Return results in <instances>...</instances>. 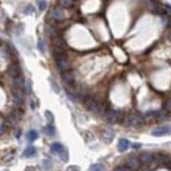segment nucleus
Returning a JSON list of instances; mask_svg holds the SVG:
<instances>
[{
    "label": "nucleus",
    "instance_id": "nucleus-1",
    "mask_svg": "<svg viewBox=\"0 0 171 171\" xmlns=\"http://www.w3.org/2000/svg\"><path fill=\"white\" fill-rule=\"evenodd\" d=\"M121 123H124L125 126H136V128H140V126L144 125V117L138 115V113H130L123 119Z\"/></svg>",
    "mask_w": 171,
    "mask_h": 171
},
{
    "label": "nucleus",
    "instance_id": "nucleus-2",
    "mask_svg": "<svg viewBox=\"0 0 171 171\" xmlns=\"http://www.w3.org/2000/svg\"><path fill=\"white\" fill-rule=\"evenodd\" d=\"M105 117V120L108 121L109 124H116V123H120L123 121L124 119V115L121 111H117V109H107L105 113L103 115Z\"/></svg>",
    "mask_w": 171,
    "mask_h": 171
},
{
    "label": "nucleus",
    "instance_id": "nucleus-3",
    "mask_svg": "<svg viewBox=\"0 0 171 171\" xmlns=\"http://www.w3.org/2000/svg\"><path fill=\"white\" fill-rule=\"evenodd\" d=\"M153 161L158 166H165L166 165L167 167H170V157L167 154H162V153L155 154V155H153Z\"/></svg>",
    "mask_w": 171,
    "mask_h": 171
},
{
    "label": "nucleus",
    "instance_id": "nucleus-4",
    "mask_svg": "<svg viewBox=\"0 0 171 171\" xmlns=\"http://www.w3.org/2000/svg\"><path fill=\"white\" fill-rule=\"evenodd\" d=\"M51 18L57 22H61L65 20V12H63V8L62 7H54L51 9Z\"/></svg>",
    "mask_w": 171,
    "mask_h": 171
},
{
    "label": "nucleus",
    "instance_id": "nucleus-5",
    "mask_svg": "<svg viewBox=\"0 0 171 171\" xmlns=\"http://www.w3.org/2000/svg\"><path fill=\"white\" fill-rule=\"evenodd\" d=\"M62 79H63V82L66 83V86L74 87V83H75V74H74V71L67 70L65 72H62Z\"/></svg>",
    "mask_w": 171,
    "mask_h": 171
},
{
    "label": "nucleus",
    "instance_id": "nucleus-6",
    "mask_svg": "<svg viewBox=\"0 0 171 171\" xmlns=\"http://www.w3.org/2000/svg\"><path fill=\"white\" fill-rule=\"evenodd\" d=\"M12 96H13V100H14V103H16V104H18V105H22V104H24V99H25V95H24V91H22V90L13 87V90H12Z\"/></svg>",
    "mask_w": 171,
    "mask_h": 171
},
{
    "label": "nucleus",
    "instance_id": "nucleus-7",
    "mask_svg": "<svg viewBox=\"0 0 171 171\" xmlns=\"http://www.w3.org/2000/svg\"><path fill=\"white\" fill-rule=\"evenodd\" d=\"M126 166H128L130 170L137 171V170L141 169V161L137 157H134V155H130V157L126 159Z\"/></svg>",
    "mask_w": 171,
    "mask_h": 171
},
{
    "label": "nucleus",
    "instance_id": "nucleus-8",
    "mask_svg": "<svg viewBox=\"0 0 171 171\" xmlns=\"http://www.w3.org/2000/svg\"><path fill=\"white\" fill-rule=\"evenodd\" d=\"M170 125H162V126H158V128L153 129L151 134L155 136V137H162V136H167L170 134Z\"/></svg>",
    "mask_w": 171,
    "mask_h": 171
},
{
    "label": "nucleus",
    "instance_id": "nucleus-9",
    "mask_svg": "<svg viewBox=\"0 0 171 171\" xmlns=\"http://www.w3.org/2000/svg\"><path fill=\"white\" fill-rule=\"evenodd\" d=\"M100 137L105 144H109V142H112V140H113V137H115V132L111 129H103L100 133Z\"/></svg>",
    "mask_w": 171,
    "mask_h": 171
},
{
    "label": "nucleus",
    "instance_id": "nucleus-10",
    "mask_svg": "<svg viewBox=\"0 0 171 171\" xmlns=\"http://www.w3.org/2000/svg\"><path fill=\"white\" fill-rule=\"evenodd\" d=\"M7 72H8V75H11L12 78H16L18 75H21V67L18 66L17 63H12V65L8 66Z\"/></svg>",
    "mask_w": 171,
    "mask_h": 171
},
{
    "label": "nucleus",
    "instance_id": "nucleus-11",
    "mask_svg": "<svg viewBox=\"0 0 171 171\" xmlns=\"http://www.w3.org/2000/svg\"><path fill=\"white\" fill-rule=\"evenodd\" d=\"M55 62H57L58 70H59L61 72H65V71H67V70H70V62H68L67 57L61 58V59H58V61H55Z\"/></svg>",
    "mask_w": 171,
    "mask_h": 171
},
{
    "label": "nucleus",
    "instance_id": "nucleus-12",
    "mask_svg": "<svg viewBox=\"0 0 171 171\" xmlns=\"http://www.w3.org/2000/svg\"><path fill=\"white\" fill-rule=\"evenodd\" d=\"M83 101H84V105H86V108H87V109L94 112V109L96 108V104H97V101L95 100V97L86 96L84 99H83Z\"/></svg>",
    "mask_w": 171,
    "mask_h": 171
},
{
    "label": "nucleus",
    "instance_id": "nucleus-13",
    "mask_svg": "<svg viewBox=\"0 0 171 171\" xmlns=\"http://www.w3.org/2000/svg\"><path fill=\"white\" fill-rule=\"evenodd\" d=\"M129 146H130V142L128 140H125V138H120L119 140V144H117V150L120 151V153H124V151H126L129 149Z\"/></svg>",
    "mask_w": 171,
    "mask_h": 171
},
{
    "label": "nucleus",
    "instance_id": "nucleus-14",
    "mask_svg": "<svg viewBox=\"0 0 171 171\" xmlns=\"http://www.w3.org/2000/svg\"><path fill=\"white\" fill-rule=\"evenodd\" d=\"M13 87H16V88H20V90L24 91V88H25V79H24L21 75L13 78Z\"/></svg>",
    "mask_w": 171,
    "mask_h": 171
},
{
    "label": "nucleus",
    "instance_id": "nucleus-15",
    "mask_svg": "<svg viewBox=\"0 0 171 171\" xmlns=\"http://www.w3.org/2000/svg\"><path fill=\"white\" fill-rule=\"evenodd\" d=\"M141 162L145 163V165H148L150 162H153V154L149 153V151H144L142 154H141Z\"/></svg>",
    "mask_w": 171,
    "mask_h": 171
},
{
    "label": "nucleus",
    "instance_id": "nucleus-16",
    "mask_svg": "<svg viewBox=\"0 0 171 171\" xmlns=\"http://www.w3.org/2000/svg\"><path fill=\"white\" fill-rule=\"evenodd\" d=\"M37 153V149L34 146H28V149H25V151L22 153V157H26V158H31V157H34Z\"/></svg>",
    "mask_w": 171,
    "mask_h": 171
},
{
    "label": "nucleus",
    "instance_id": "nucleus-17",
    "mask_svg": "<svg viewBox=\"0 0 171 171\" xmlns=\"http://www.w3.org/2000/svg\"><path fill=\"white\" fill-rule=\"evenodd\" d=\"M105 111H107V108H105V105L103 104V103H97V104H96V108L94 109L95 113L99 115V116H103V115H104Z\"/></svg>",
    "mask_w": 171,
    "mask_h": 171
},
{
    "label": "nucleus",
    "instance_id": "nucleus-18",
    "mask_svg": "<svg viewBox=\"0 0 171 171\" xmlns=\"http://www.w3.org/2000/svg\"><path fill=\"white\" fill-rule=\"evenodd\" d=\"M166 119H169V112L167 111H158L157 112V116H155V120H158V121H163Z\"/></svg>",
    "mask_w": 171,
    "mask_h": 171
},
{
    "label": "nucleus",
    "instance_id": "nucleus-19",
    "mask_svg": "<svg viewBox=\"0 0 171 171\" xmlns=\"http://www.w3.org/2000/svg\"><path fill=\"white\" fill-rule=\"evenodd\" d=\"M26 138H28L29 142H33V141H36L38 138V132L37 130H33V129L29 130L28 134H26Z\"/></svg>",
    "mask_w": 171,
    "mask_h": 171
},
{
    "label": "nucleus",
    "instance_id": "nucleus-20",
    "mask_svg": "<svg viewBox=\"0 0 171 171\" xmlns=\"http://www.w3.org/2000/svg\"><path fill=\"white\" fill-rule=\"evenodd\" d=\"M63 149V145L62 144H59V142H54V144H51V146H50V151L51 153H59V151Z\"/></svg>",
    "mask_w": 171,
    "mask_h": 171
},
{
    "label": "nucleus",
    "instance_id": "nucleus-21",
    "mask_svg": "<svg viewBox=\"0 0 171 171\" xmlns=\"http://www.w3.org/2000/svg\"><path fill=\"white\" fill-rule=\"evenodd\" d=\"M47 34L50 37H57V34H58V28L55 26V25H49L47 26Z\"/></svg>",
    "mask_w": 171,
    "mask_h": 171
},
{
    "label": "nucleus",
    "instance_id": "nucleus-22",
    "mask_svg": "<svg viewBox=\"0 0 171 171\" xmlns=\"http://www.w3.org/2000/svg\"><path fill=\"white\" fill-rule=\"evenodd\" d=\"M58 155H59V158L63 161V162H67V161H68V151H67V149L63 148L59 153H58Z\"/></svg>",
    "mask_w": 171,
    "mask_h": 171
},
{
    "label": "nucleus",
    "instance_id": "nucleus-23",
    "mask_svg": "<svg viewBox=\"0 0 171 171\" xmlns=\"http://www.w3.org/2000/svg\"><path fill=\"white\" fill-rule=\"evenodd\" d=\"M45 133H46L49 137H54V136H55V128H54V126H53L51 124L47 125L46 128H45Z\"/></svg>",
    "mask_w": 171,
    "mask_h": 171
},
{
    "label": "nucleus",
    "instance_id": "nucleus-24",
    "mask_svg": "<svg viewBox=\"0 0 171 171\" xmlns=\"http://www.w3.org/2000/svg\"><path fill=\"white\" fill-rule=\"evenodd\" d=\"M74 4V0H59V7L62 8H68Z\"/></svg>",
    "mask_w": 171,
    "mask_h": 171
},
{
    "label": "nucleus",
    "instance_id": "nucleus-25",
    "mask_svg": "<svg viewBox=\"0 0 171 171\" xmlns=\"http://www.w3.org/2000/svg\"><path fill=\"white\" fill-rule=\"evenodd\" d=\"M88 171H104V166L100 165V163L91 165V167L88 169Z\"/></svg>",
    "mask_w": 171,
    "mask_h": 171
},
{
    "label": "nucleus",
    "instance_id": "nucleus-26",
    "mask_svg": "<svg viewBox=\"0 0 171 171\" xmlns=\"http://www.w3.org/2000/svg\"><path fill=\"white\" fill-rule=\"evenodd\" d=\"M37 47H38V50H40L41 53H45L46 51V43H45V41H43V40H38Z\"/></svg>",
    "mask_w": 171,
    "mask_h": 171
},
{
    "label": "nucleus",
    "instance_id": "nucleus-27",
    "mask_svg": "<svg viewBox=\"0 0 171 171\" xmlns=\"http://www.w3.org/2000/svg\"><path fill=\"white\" fill-rule=\"evenodd\" d=\"M49 83H50V86H51L53 91H54L55 94H59V87L57 86V83L54 82V79H53V78H49Z\"/></svg>",
    "mask_w": 171,
    "mask_h": 171
},
{
    "label": "nucleus",
    "instance_id": "nucleus-28",
    "mask_svg": "<svg viewBox=\"0 0 171 171\" xmlns=\"http://www.w3.org/2000/svg\"><path fill=\"white\" fill-rule=\"evenodd\" d=\"M45 116H46V119H47V121L50 124H53V121H54V116H53V113L50 111H46V113H45Z\"/></svg>",
    "mask_w": 171,
    "mask_h": 171
},
{
    "label": "nucleus",
    "instance_id": "nucleus-29",
    "mask_svg": "<svg viewBox=\"0 0 171 171\" xmlns=\"http://www.w3.org/2000/svg\"><path fill=\"white\" fill-rule=\"evenodd\" d=\"M46 6H47L46 0H40V2H38V8H40L41 11H43V9H46Z\"/></svg>",
    "mask_w": 171,
    "mask_h": 171
},
{
    "label": "nucleus",
    "instance_id": "nucleus-30",
    "mask_svg": "<svg viewBox=\"0 0 171 171\" xmlns=\"http://www.w3.org/2000/svg\"><path fill=\"white\" fill-rule=\"evenodd\" d=\"M43 169H45V170H50L51 169V161H49V159L43 161Z\"/></svg>",
    "mask_w": 171,
    "mask_h": 171
},
{
    "label": "nucleus",
    "instance_id": "nucleus-31",
    "mask_svg": "<svg viewBox=\"0 0 171 171\" xmlns=\"http://www.w3.org/2000/svg\"><path fill=\"white\" fill-rule=\"evenodd\" d=\"M157 112H158V111H148V112L145 113V116H146V117H154V119H155V116H157Z\"/></svg>",
    "mask_w": 171,
    "mask_h": 171
},
{
    "label": "nucleus",
    "instance_id": "nucleus-32",
    "mask_svg": "<svg viewBox=\"0 0 171 171\" xmlns=\"http://www.w3.org/2000/svg\"><path fill=\"white\" fill-rule=\"evenodd\" d=\"M67 171H79V169H78L76 166H70V167L67 169Z\"/></svg>",
    "mask_w": 171,
    "mask_h": 171
},
{
    "label": "nucleus",
    "instance_id": "nucleus-33",
    "mask_svg": "<svg viewBox=\"0 0 171 171\" xmlns=\"http://www.w3.org/2000/svg\"><path fill=\"white\" fill-rule=\"evenodd\" d=\"M115 171H130L128 167H117V169H115Z\"/></svg>",
    "mask_w": 171,
    "mask_h": 171
},
{
    "label": "nucleus",
    "instance_id": "nucleus-34",
    "mask_svg": "<svg viewBox=\"0 0 171 171\" xmlns=\"http://www.w3.org/2000/svg\"><path fill=\"white\" fill-rule=\"evenodd\" d=\"M133 149L140 150V149H141V144H133Z\"/></svg>",
    "mask_w": 171,
    "mask_h": 171
},
{
    "label": "nucleus",
    "instance_id": "nucleus-35",
    "mask_svg": "<svg viewBox=\"0 0 171 171\" xmlns=\"http://www.w3.org/2000/svg\"><path fill=\"white\" fill-rule=\"evenodd\" d=\"M25 12H31V13H32V12H33L32 7H26V8H25Z\"/></svg>",
    "mask_w": 171,
    "mask_h": 171
},
{
    "label": "nucleus",
    "instance_id": "nucleus-36",
    "mask_svg": "<svg viewBox=\"0 0 171 171\" xmlns=\"http://www.w3.org/2000/svg\"><path fill=\"white\" fill-rule=\"evenodd\" d=\"M25 171H36V169H34V167H32V166H31V167H28Z\"/></svg>",
    "mask_w": 171,
    "mask_h": 171
},
{
    "label": "nucleus",
    "instance_id": "nucleus-37",
    "mask_svg": "<svg viewBox=\"0 0 171 171\" xmlns=\"http://www.w3.org/2000/svg\"><path fill=\"white\" fill-rule=\"evenodd\" d=\"M6 171H8V170H6Z\"/></svg>",
    "mask_w": 171,
    "mask_h": 171
}]
</instances>
